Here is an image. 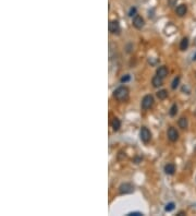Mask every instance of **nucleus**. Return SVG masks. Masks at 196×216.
<instances>
[{"label": "nucleus", "instance_id": "nucleus-1", "mask_svg": "<svg viewBox=\"0 0 196 216\" xmlns=\"http://www.w3.org/2000/svg\"><path fill=\"white\" fill-rule=\"evenodd\" d=\"M113 97L118 101H126L129 97V88H125V86H119V88H117L113 92Z\"/></svg>", "mask_w": 196, "mask_h": 216}, {"label": "nucleus", "instance_id": "nucleus-2", "mask_svg": "<svg viewBox=\"0 0 196 216\" xmlns=\"http://www.w3.org/2000/svg\"><path fill=\"white\" fill-rule=\"evenodd\" d=\"M154 105V97L152 95H145L142 99L141 106L143 110H148L150 109Z\"/></svg>", "mask_w": 196, "mask_h": 216}, {"label": "nucleus", "instance_id": "nucleus-3", "mask_svg": "<svg viewBox=\"0 0 196 216\" xmlns=\"http://www.w3.org/2000/svg\"><path fill=\"white\" fill-rule=\"evenodd\" d=\"M139 138H141L142 142H144L145 144H147V143L152 140V132L148 130V128L143 127V128L141 129V131H139Z\"/></svg>", "mask_w": 196, "mask_h": 216}, {"label": "nucleus", "instance_id": "nucleus-4", "mask_svg": "<svg viewBox=\"0 0 196 216\" xmlns=\"http://www.w3.org/2000/svg\"><path fill=\"white\" fill-rule=\"evenodd\" d=\"M134 186L130 182H125L122 183L121 186L119 187V193L120 194H131L134 192Z\"/></svg>", "mask_w": 196, "mask_h": 216}, {"label": "nucleus", "instance_id": "nucleus-5", "mask_svg": "<svg viewBox=\"0 0 196 216\" xmlns=\"http://www.w3.org/2000/svg\"><path fill=\"white\" fill-rule=\"evenodd\" d=\"M132 24H133V26L135 28H137V30H141L143 26H144L145 24V21L144 19L141 17V15H139V14H136V15H134L133 18V21H132Z\"/></svg>", "mask_w": 196, "mask_h": 216}, {"label": "nucleus", "instance_id": "nucleus-6", "mask_svg": "<svg viewBox=\"0 0 196 216\" xmlns=\"http://www.w3.org/2000/svg\"><path fill=\"white\" fill-rule=\"evenodd\" d=\"M167 135H168V139L171 141V142H175L179 140V132L177 131V129L173 128V127H170L167 132Z\"/></svg>", "mask_w": 196, "mask_h": 216}, {"label": "nucleus", "instance_id": "nucleus-7", "mask_svg": "<svg viewBox=\"0 0 196 216\" xmlns=\"http://www.w3.org/2000/svg\"><path fill=\"white\" fill-rule=\"evenodd\" d=\"M109 32L111 34H120V24L118 21H116V20H113V21H110V23H109Z\"/></svg>", "mask_w": 196, "mask_h": 216}, {"label": "nucleus", "instance_id": "nucleus-8", "mask_svg": "<svg viewBox=\"0 0 196 216\" xmlns=\"http://www.w3.org/2000/svg\"><path fill=\"white\" fill-rule=\"evenodd\" d=\"M188 12V7L185 6V5H180V6L177 7L175 9V13L179 15V17H184L185 14Z\"/></svg>", "mask_w": 196, "mask_h": 216}, {"label": "nucleus", "instance_id": "nucleus-9", "mask_svg": "<svg viewBox=\"0 0 196 216\" xmlns=\"http://www.w3.org/2000/svg\"><path fill=\"white\" fill-rule=\"evenodd\" d=\"M156 74L157 75H159L160 78H166L167 75H168V68H167L166 66H161L159 67V68L157 69V71H156Z\"/></svg>", "mask_w": 196, "mask_h": 216}, {"label": "nucleus", "instance_id": "nucleus-10", "mask_svg": "<svg viewBox=\"0 0 196 216\" xmlns=\"http://www.w3.org/2000/svg\"><path fill=\"white\" fill-rule=\"evenodd\" d=\"M152 84L154 88H159V86H161V85H162V78H160L159 75L156 74L152 80Z\"/></svg>", "mask_w": 196, "mask_h": 216}, {"label": "nucleus", "instance_id": "nucleus-11", "mask_svg": "<svg viewBox=\"0 0 196 216\" xmlns=\"http://www.w3.org/2000/svg\"><path fill=\"white\" fill-rule=\"evenodd\" d=\"M165 172H166L167 175H174V172H175V165L174 164H167L165 166Z\"/></svg>", "mask_w": 196, "mask_h": 216}, {"label": "nucleus", "instance_id": "nucleus-12", "mask_svg": "<svg viewBox=\"0 0 196 216\" xmlns=\"http://www.w3.org/2000/svg\"><path fill=\"white\" fill-rule=\"evenodd\" d=\"M111 127H112V129H113L114 131H118V130L120 129V127H121V121H120V119L114 118L113 120H112V122H111Z\"/></svg>", "mask_w": 196, "mask_h": 216}, {"label": "nucleus", "instance_id": "nucleus-13", "mask_svg": "<svg viewBox=\"0 0 196 216\" xmlns=\"http://www.w3.org/2000/svg\"><path fill=\"white\" fill-rule=\"evenodd\" d=\"M157 97L159 99H161V101H163V99H166L167 97H168V92H167L166 90H160L157 92Z\"/></svg>", "mask_w": 196, "mask_h": 216}, {"label": "nucleus", "instance_id": "nucleus-14", "mask_svg": "<svg viewBox=\"0 0 196 216\" xmlns=\"http://www.w3.org/2000/svg\"><path fill=\"white\" fill-rule=\"evenodd\" d=\"M178 125H179V127L181 129H186V128H188V119H186L185 117L180 118Z\"/></svg>", "mask_w": 196, "mask_h": 216}, {"label": "nucleus", "instance_id": "nucleus-15", "mask_svg": "<svg viewBox=\"0 0 196 216\" xmlns=\"http://www.w3.org/2000/svg\"><path fill=\"white\" fill-rule=\"evenodd\" d=\"M188 47V37H184V38L181 41L180 43V49L181 50H186Z\"/></svg>", "mask_w": 196, "mask_h": 216}, {"label": "nucleus", "instance_id": "nucleus-16", "mask_svg": "<svg viewBox=\"0 0 196 216\" xmlns=\"http://www.w3.org/2000/svg\"><path fill=\"white\" fill-rule=\"evenodd\" d=\"M177 112H178V106L177 104H173L171 106V108H170V110H169V114H170L171 117H174V116L177 115Z\"/></svg>", "mask_w": 196, "mask_h": 216}, {"label": "nucleus", "instance_id": "nucleus-17", "mask_svg": "<svg viewBox=\"0 0 196 216\" xmlns=\"http://www.w3.org/2000/svg\"><path fill=\"white\" fill-rule=\"evenodd\" d=\"M179 83H180V77L174 78L173 82H172V85H171L172 90H175V88H177L178 86H179Z\"/></svg>", "mask_w": 196, "mask_h": 216}, {"label": "nucleus", "instance_id": "nucleus-18", "mask_svg": "<svg viewBox=\"0 0 196 216\" xmlns=\"http://www.w3.org/2000/svg\"><path fill=\"white\" fill-rule=\"evenodd\" d=\"M174 208H175V205H174V203H168V204L166 205V208H165V211L166 212H171V211L174 210Z\"/></svg>", "mask_w": 196, "mask_h": 216}, {"label": "nucleus", "instance_id": "nucleus-19", "mask_svg": "<svg viewBox=\"0 0 196 216\" xmlns=\"http://www.w3.org/2000/svg\"><path fill=\"white\" fill-rule=\"evenodd\" d=\"M130 79H131V77L129 75V74H126V75H124V77H122L121 78V83H125V82H128V81H130Z\"/></svg>", "mask_w": 196, "mask_h": 216}, {"label": "nucleus", "instance_id": "nucleus-20", "mask_svg": "<svg viewBox=\"0 0 196 216\" xmlns=\"http://www.w3.org/2000/svg\"><path fill=\"white\" fill-rule=\"evenodd\" d=\"M128 216H143V213L141 212H131L128 214Z\"/></svg>", "mask_w": 196, "mask_h": 216}, {"label": "nucleus", "instance_id": "nucleus-21", "mask_svg": "<svg viewBox=\"0 0 196 216\" xmlns=\"http://www.w3.org/2000/svg\"><path fill=\"white\" fill-rule=\"evenodd\" d=\"M129 15L130 17H133V15H136V8H131V10H130V12H129Z\"/></svg>", "mask_w": 196, "mask_h": 216}, {"label": "nucleus", "instance_id": "nucleus-22", "mask_svg": "<svg viewBox=\"0 0 196 216\" xmlns=\"http://www.w3.org/2000/svg\"><path fill=\"white\" fill-rule=\"evenodd\" d=\"M193 60H196V55H195V56H194V57H193Z\"/></svg>", "mask_w": 196, "mask_h": 216}]
</instances>
